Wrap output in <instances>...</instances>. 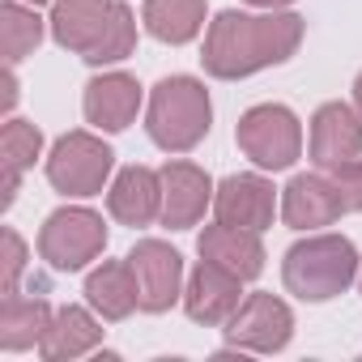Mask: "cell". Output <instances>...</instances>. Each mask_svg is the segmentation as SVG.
Instances as JSON below:
<instances>
[{"label":"cell","mask_w":362,"mask_h":362,"mask_svg":"<svg viewBox=\"0 0 362 362\" xmlns=\"http://www.w3.org/2000/svg\"><path fill=\"white\" fill-rule=\"evenodd\" d=\"M307 35V22L290 9H269V13H243V9H222L201 47V64L218 81H243L260 69L286 64Z\"/></svg>","instance_id":"cell-1"},{"label":"cell","mask_w":362,"mask_h":362,"mask_svg":"<svg viewBox=\"0 0 362 362\" xmlns=\"http://www.w3.org/2000/svg\"><path fill=\"white\" fill-rule=\"evenodd\" d=\"M214 128V103L205 81L175 73L162 77L149 90V107H145V132L162 153H192Z\"/></svg>","instance_id":"cell-2"},{"label":"cell","mask_w":362,"mask_h":362,"mask_svg":"<svg viewBox=\"0 0 362 362\" xmlns=\"http://www.w3.org/2000/svg\"><path fill=\"white\" fill-rule=\"evenodd\" d=\"M358 273H362L358 247L345 235H324V230L298 239L281 260V281L303 303H328L345 294L358 281Z\"/></svg>","instance_id":"cell-3"},{"label":"cell","mask_w":362,"mask_h":362,"mask_svg":"<svg viewBox=\"0 0 362 362\" xmlns=\"http://www.w3.org/2000/svg\"><path fill=\"white\" fill-rule=\"evenodd\" d=\"M111 170H115V149L98 132H86V128L64 132L47 153V184L73 201L98 197L107 188Z\"/></svg>","instance_id":"cell-4"},{"label":"cell","mask_w":362,"mask_h":362,"mask_svg":"<svg viewBox=\"0 0 362 362\" xmlns=\"http://www.w3.org/2000/svg\"><path fill=\"white\" fill-rule=\"evenodd\" d=\"M235 145L260 170H290L303 158V124L286 103H256L239 115Z\"/></svg>","instance_id":"cell-5"},{"label":"cell","mask_w":362,"mask_h":362,"mask_svg":"<svg viewBox=\"0 0 362 362\" xmlns=\"http://www.w3.org/2000/svg\"><path fill=\"white\" fill-rule=\"evenodd\" d=\"M103 252H107V222H103V214H94L86 205H64V209L47 214V222L39 230V256L56 273H81Z\"/></svg>","instance_id":"cell-6"},{"label":"cell","mask_w":362,"mask_h":362,"mask_svg":"<svg viewBox=\"0 0 362 362\" xmlns=\"http://www.w3.org/2000/svg\"><path fill=\"white\" fill-rule=\"evenodd\" d=\"M226 328V345L243 349V354H281L294 341V311L286 298L256 290L239 303V311L222 324Z\"/></svg>","instance_id":"cell-7"},{"label":"cell","mask_w":362,"mask_h":362,"mask_svg":"<svg viewBox=\"0 0 362 362\" xmlns=\"http://www.w3.org/2000/svg\"><path fill=\"white\" fill-rule=\"evenodd\" d=\"M132 277H136V294H141V311L145 315H162L184 298V256L162 239H141L128 252Z\"/></svg>","instance_id":"cell-8"},{"label":"cell","mask_w":362,"mask_h":362,"mask_svg":"<svg viewBox=\"0 0 362 362\" xmlns=\"http://www.w3.org/2000/svg\"><path fill=\"white\" fill-rule=\"evenodd\" d=\"M162 226L166 230H192L205 209H214V192L218 184L209 179L205 166L197 162H184V158H170L162 170Z\"/></svg>","instance_id":"cell-9"},{"label":"cell","mask_w":362,"mask_h":362,"mask_svg":"<svg viewBox=\"0 0 362 362\" xmlns=\"http://www.w3.org/2000/svg\"><path fill=\"white\" fill-rule=\"evenodd\" d=\"M349 214L341 188L332 184L328 170H311V175H294L281 188V222L290 230H324L332 222H341Z\"/></svg>","instance_id":"cell-10"},{"label":"cell","mask_w":362,"mask_h":362,"mask_svg":"<svg viewBox=\"0 0 362 362\" xmlns=\"http://www.w3.org/2000/svg\"><path fill=\"white\" fill-rule=\"evenodd\" d=\"M277 209H281V197L264 175H226L214 192V218L239 230L264 235Z\"/></svg>","instance_id":"cell-11"},{"label":"cell","mask_w":362,"mask_h":362,"mask_svg":"<svg viewBox=\"0 0 362 362\" xmlns=\"http://www.w3.org/2000/svg\"><path fill=\"white\" fill-rule=\"evenodd\" d=\"M243 298H247L243 294V277H235L230 269H222V264H214L205 256L184 281V311H188L192 324H205V328L226 324L239 311Z\"/></svg>","instance_id":"cell-12"},{"label":"cell","mask_w":362,"mask_h":362,"mask_svg":"<svg viewBox=\"0 0 362 362\" xmlns=\"http://www.w3.org/2000/svg\"><path fill=\"white\" fill-rule=\"evenodd\" d=\"M141 103H145V90L132 73H98L86 81V94H81V111H86V124H94L98 132H124L136 124L141 115Z\"/></svg>","instance_id":"cell-13"},{"label":"cell","mask_w":362,"mask_h":362,"mask_svg":"<svg viewBox=\"0 0 362 362\" xmlns=\"http://www.w3.org/2000/svg\"><path fill=\"white\" fill-rule=\"evenodd\" d=\"M362 158V111L349 103H320L311 115V162L320 170Z\"/></svg>","instance_id":"cell-14"},{"label":"cell","mask_w":362,"mask_h":362,"mask_svg":"<svg viewBox=\"0 0 362 362\" xmlns=\"http://www.w3.org/2000/svg\"><path fill=\"white\" fill-rule=\"evenodd\" d=\"M107 209L119 226H132V230L158 222L162 218V175L136 162L124 166L107 188Z\"/></svg>","instance_id":"cell-15"},{"label":"cell","mask_w":362,"mask_h":362,"mask_svg":"<svg viewBox=\"0 0 362 362\" xmlns=\"http://www.w3.org/2000/svg\"><path fill=\"white\" fill-rule=\"evenodd\" d=\"M111 13H115V0H56L52 18H47V30L64 52L86 60L94 52V43L103 39Z\"/></svg>","instance_id":"cell-16"},{"label":"cell","mask_w":362,"mask_h":362,"mask_svg":"<svg viewBox=\"0 0 362 362\" xmlns=\"http://www.w3.org/2000/svg\"><path fill=\"white\" fill-rule=\"evenodd\" d=\"M103 315L86 303V307H77V303H64V307H56V315H52V324H47V332H43V341H39V354L47 358V362H73V358H86L90 349H98L103 345V324H98Z\"/></svg>","instance_id":"cell-17"},{"label":"cell","mask_w":362,"mask_h":362,"mask_svg":"<svg viewBox=\"0 0 362 362\" xmlns=\"http://www.w3.org/2000/svg\"><path fill=\"white\" fill-rule=\"evenodd\" d=\"M197 252L222 269H230L235 277L243 281H256L264 273V243L256 230H239V226H226V222H214L201 230L197 239Z\"/></svg>","instance_id":"cell-18"},{"label":"cell","mask_w":362,"mask_h":362,"mask_svg":"<svg viewBox=\"0 0 362 362\" xmlns=\"http://www.w3.org/2000/svg\"><path fill=\"white\" fill-rule=\"evenodd\" d=\"M86 303L103 320H111V324H119L132 311H141V294H136V277H132L128 256L124 260H103L98 269H90V277H86Z\"/></svg>","instance_id":"cell-19"},{"label":"cell","mask_w":362,"mask_h":362,"mask_svg":"<svg viewBox=\"0 0 362 362\" xmlns=\"http://www.w3.org/2000/svg\"><path fill=\"white\" fill-rule=\"evenodd\" d=\"M52 315H56V307L39 294H5L0 298V349L5 354L39 349Z\"/></svg>","instance_id":"cell-20"},{"label":"cell","mask_w":362,"mask_h":362,"mask_svg":"<svg viewBox=\"0 0 362 362\" xmlns=\"http://www.w3.org/2000/svg\"><path fill=\"white\" fill-rule=\"evenodd\" d=\"M205 0H145L141 5V22L149 30V39L166 43V47H184L205 30Z\"/></svg>","instance_id":"cell-21"},{"label":"cell","mask_w":362,"mask_h":362,"mask_svg":"<svg viewBox=\"0 0 362 362\" xmlns=\"http://www.w3.org/2000/svg\"><path fill=\"white\" fill-rule=\"evenodd\" d=\"M43 43V18L35 13V5L26 0H5L0 5V47H5V64H22L26 56H35Z\"/></svg>","instance_id":"cell-22"},{"label":"cell","mask_w":362,"mask_h":362,"mask_svg":"<svg viewBox=\"0 0 362 362\" xmlns=\"http://www.w3.org/2000/svg\"><path fill=\"white\" fill-rule=\"evenodd\" d=\"M39 158H43V132L30 119L9 115L5 128H0V166H5V175H26Z\"/></svg>","instance_id":"cell-23"},{"label":"cell","mask_w":362,"mask_h":362,"mask_svg":"<svg viewBox=\"0 0 362 362\" xmlns=\"http://www.w3.org/2000/svg\"><path fill=\"white\" fill-rule=\"evenodd\" d=\"M132 52H136V13L124 5V0H115V13H111V22H107L103 39L94 43V52L86 56V64H94V69H107V64H119V60H128Z\"/></svg>","instance_id":"cell-24"},{"label":"cell","mask_w":362,"mask_h":362,"mask_svg":"<svg viewBox=\"0 0 362 362\" xmlns=\"http://www.w3.org/2000/svg\"><path fill=\"white\" fill-rule=\"evenodd\" d=\"M26 239L5 226V235H0V294H18V281L26 273Z\"/></svg>","instance_id":"cell-25"},{"label":"cell","mask_w":362,"mask_h":362,"mask_svg":"<svg viewBox=\"0 0 362 362\" xmlns=\"http://www.w3.org/2000/svg\"><path fill=\"white\" fill-rule=\"evenodd\" d=\"M328 175H332V184L341 188L349 214H362V158H349L341 166H328Z\"/></svg>","instance_id":"cell-26"},{"label":"cell","mask_w":362,"mask_h":362,"mask_svg":"<svg viewBox=\"0 0 362 362\" xmlns=\"http://www.w3.org/2000/svg\"><path fill=\"white\" fill-rule=\"evenodd\" d=\"M18 98H22V86H18V69H13V64H5V98H0V111H5V115H13Z\"/></svg>","instance_id":"cell-27"},{"label":"cell","mask_w":362,"mask_h":362,"mask_svg":"<svg viewBox=\"0 0 362 362\" xmlns=\"http://www.w3.org/2000/svg\"><path fill=\"white\" fill-rule=\"evenodd\" d=\"M247 5H256V9H290L294 0H247Z\"/></svg>","instance_id":"cell-28"},{"label":"cell","mask_w":362,"mask_h":362,"mask_svg":"<svg viewBox=\"0 0 362 362\" xmlns=\"http://www.w3.org/2000/svg\"><path fill=\"white\" fill-rule=\"evenodd\" d=\"M354 107H358V111H362V73H358V77H354Z\"/></svg>","instance_id":"cell-29"},{"label":"cell","mask_w":362,"mask_h":362,"mask_svg":"<svg viewBox=\"0 0 362 362\" xmlns=\"http://www.w3.org/2000/svg\"><path fill=\"white\" fill-rule=\"evenodd\" d=\"M26 5H35V9H39V5H56V0H26Z\"/></svg>","instance_id":"cell-30"},{"label":"cell","mask_w":362,"mask_h":362,"mask_svg":"<svg viewBox=\"0 0 362 362\" xmlns=\"http://www.w3.org/2000/svg\"><path fill=\"white\" fill-rule=\"evenodd\" d=\"M358 286H362V273H358Z\"/></svg>","instance_id":"cell-31"}]
</instances>
